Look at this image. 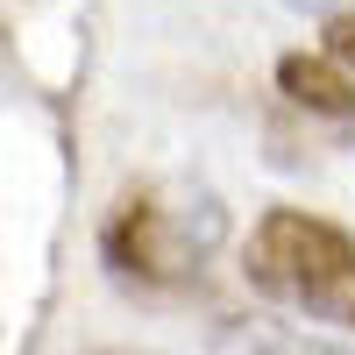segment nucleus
Returning <instances> with one entry per match:
<instances>
[{
  "label": "nucleus",
  "instance_id": "obj_1",
  "mask_svg": "<svg viewBox=\"0 0 355 355\" xmlns=\"http://www.w3.org/2000/svg\"><path fill=\"white\" fill-rule=\"evenodd\" d=\"M242 270L263 299L355 334V234L348 227L306 214V206H270L249 227Z\"/></svg>",
  "mask_w": 355,
  "mask_h": 355
},
{
  "label": "nucleus",
  "instance_id": "obj_2",
  "mask_svg": "<svg viewBox=\"0 0 355 355\" xmlns=\"http://www.w3.org/2000/svg\"><path fill=\"white\" fill-rule=\"evenodd\" d=\"M220 234H227V214L206 192L178 199V206H157L150 192H128L114 206L100 249L114 263V277H128V284H185L220 249Z\"/></svg>",
  "mask_w": 355,
  "mask_h": 355
},
{
  "label": "nucleus",
  "instance_id": "obj_3",
  "mask_svg": "<svg viewBox=\"0 0 355 355\" xmlns=\"http://www.w3.org/2000/svg\"><path fill=\"white\" fill-rule=\"evenodd\" d=\"M277 85H284V100H299L313 114H355V71L334 64L327 50H291L284 64H277Z\"/></svg>",
  "mask_w": 355,
  "mask_h": 355
},
{
  "label": "nucleus",
  "instance_id": "obj_4",
  "mask_svg": "<svg viewBox=\"0 0 355 355\" xmlns=\"http://www.w3.org/2000/svg\"><path fill=\"white\" fill-rule=\"evenodd\" d=\"M214 355H355V348L327 341V334L277 327V320H220L214 327Z\"/></svg>",
  "mask_w": 355,
  "mask_h": 355
},
{
  "label": "nucleus",
  "instance_id": "obj_5",
  "mask_svg": "<svg viewBox=\"0 0 355 355\" xmlns=\"http://www.w3.org/2000/svg\"><path fill=\"white\" fill-rule=\"evenodd\" d=\"M327 57L355 71V15H334V21H327Z\"/></svg>",
  "mask_w": 355,
  "mask_h": 355
},
{
  "label": "nucleus",
  "instance_id": "obj_6",
  "mask_svg": "<svg viewBox=\"0 0 355 355\" xmlns=\"http://www.w3.org/2000/svg\"><path fill=\"white\" fill-rule=\"evenodd\" d=\"M291 8H299V15H320V21H334V15H341V0H291Z\"/></svg>",
  "mask_w": 355,
  "mask_h": 355
},
{
  "label": "nucleus",
  "instance_id": "obj_7",
  "mask_svg": "<svg viewBox=\"0 0 355 355\" xmlns=\"http://www.w3.org/2000/svg\"><path fill=\"white\" fill-rule=\"evenodd\" d=\"M85 355H164V348H85Z\"/></svg>",
  "mask_w": 355,
  "mask_h": 355
}]
</instances>
